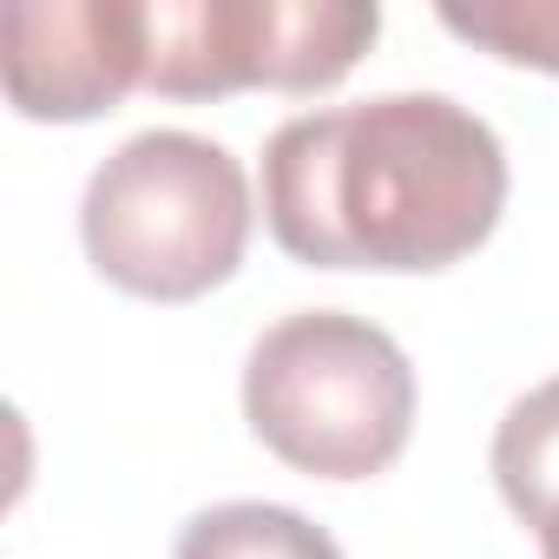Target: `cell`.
<instances>
[{
    "mask_svg": "<svg viewBox=\"0 0 559 559\" xmlns=\"http://www.w3.org/2000/svg\"><path fill=\"white\" fill-rule=\"evenodd\" d=\"M80 237L106 284L145 304L217 290L250 243V178L198 132H139L86 185Z\"/></svg>",
    "mask_w": 559,
    "mask_h": 559,
    "instance_id": "cell-3",
    "label": "cell"
},
{
    "mask_svg": "<svg viewBox=\"0 0 559 559\" xmlns=\"http://www.w3.org/2000/svg\"><path fill=\"white\" fill-rule=\"evenodd\" d=\"M454 40L487 47L507 67L559 73V0H480V8H441Z\"/></svg>",
    "mask_w": 559,
    "mask_h": 559,
    "instance_id": "cell-8",
    "label": "cell"
},
{
    "mask_svg": "<svg viewBox=\"0 0 559 559\" xmlns=\"http://www.w3.org/2000/svg\"><path fill=\"white\" fill-rule=\"evenodd\" d=\"M382 34L362 0H152L145 86L165 99L330 93Z\"/></svg>",
    "mask_w": 559,
    "mask_h": 559,
    "instance_id": "cell-4",
    "label": "cell"
},
{
    "mask_svg": "<svg viewBox=\"0 0 559 559\" xmlns=\"http://www.w3.org/2000/svg\"><path fill=\"white\" fill-rule=\"evenodd\" d=\"M243 421L276 461L310 480H369L408 448L415 369L369 317L297 310L250 343Z\"/></svg>",
    "mask_w": 559,
    "mask_h": 559,
    "instance_id": "cell-2",
    "label": "cell"
},
{
    "mask_svg": "<svg viewBox=\"0 0 559 559\" xmlns=\"http://www.w3.org/2000/svg\"><path fill=\"white\" fill-rule=\"evenodd\" d=\"M171 559H343V546L317 520H304L290 507L224 500V507H204L178 533V552Z\"/></svg>",
    "mask_w": 559,
    "mask_h": 559,
    "instance_id": "cell-7",
    "label": "cell"
},
{
    "mask_svg": "<svg viewBox=\"0 0 559 559\" xmlns=\"http://www.w3.org/2000/svg\"><path fill=\"white\" fill-rule=\"evenodd\" d=\"M493 480L513 520L539 533V559H559V376L507 408L493 435Z\"/></svg>",
    "mask_w": 559,
    "mask_h": 559,
    "instance_id": "cell-6",
    "label": "cell"
},
{
    "mask_svg": "<svg viewBox=\"0 0 559 559\" xmlns=\"http://www.w3.org/2000/svg\"><path fill=\"white\" fill-rule=\"evenodd\" d=\"M507 152L448 93L304 112L263 145L270 237L317 270H448L493 237Z\"/></svg>",
    "mask_w": 559,
    "mask_h": 559,
    "instance_id": "cell-1",
    "label": "cell"
},
{
    "mask_svg": "<svg viewBox=\"0 0 559 559\" xmlns=\"http://www.w3.org/2000/svg\"><path fill=\"white\" fill-rule=\"evenodd\" d=\"M8 106L80 126L145 86V0H14L0 14Z\"/></svg>",
    "mask_w": 559,
    "mask_h": 559,
    "instance_id": "cell-5",
    "label": "cell"
}]
</instances>
